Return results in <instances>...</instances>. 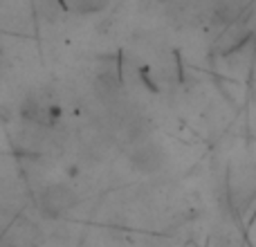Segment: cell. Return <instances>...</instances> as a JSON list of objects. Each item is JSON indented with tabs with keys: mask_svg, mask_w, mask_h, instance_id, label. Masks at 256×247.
Listing matches in <instances>:
<instances>
[{
	"mask_svg": "<svg viewBox=\"0 0 256 247\" xmlns=\"http://www.w3.org/2000/svg\"><path fill=\"white\" fill-rule=\"evenodd\" d=\"M76 202H79L76 191L68 184H61V182L48 184L38 194V212L50 220L66 216L70 209L76 207Z\"/></svg>",
	"mask_w": 256,
	"mask_h": 247,
	"instance_id": "obj_1",
	"label": "cell"
},
{
	"mask_svg": "<svg viewBox=\"0 0 256 247\" xmlns=\"http://www.w3.org/2000/svg\"><path fill=\"white\" fill-rule=\"evenodd\" d=\"M128 162H130V166L135 168V171L150 176V173H158L164 168V164H166V153H164V148L158 142L146 140V142H140V144L128 148Z\"/></svg>",
	"mask_w": 256,
	"mask_h": 247,
	"instance_id": "obj_2",
	"label": "cell"
},
{
	"mask_svg": "<svg viewBox=\"0 0 256 247\" xmlns=\"http://www.w3.org/2000/svg\"><path fill=\"white\" fill-rule=\"evenodd\" d=\"M22 120L40 128H52L58 122V106L45 92H32L22 102Z\"/></svg>",
	"mask_w": 256,
	"mask_h": 247,
	"instance_id": "obj_3",
	"label": "cell"
},
{
	"mask_svg": "<svg viewBox=\"0 0 256 247\" xmlns=\"http://www.w3.org/2000/svg\"><path fill=\"white\" fill-rule=\"evenodd\" d=\"M110 0H66V4L76 14H97L108 7Z\"/></svg>",
	"mask_w": 256,
	"mask_h": 247,
	"instance_id": "obj_4",
	"label": "cell"
}]
</instances>
